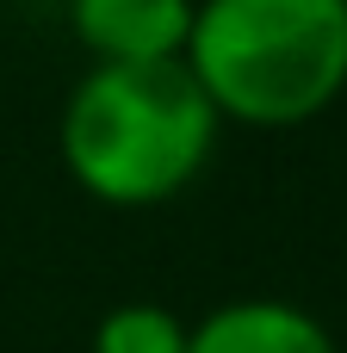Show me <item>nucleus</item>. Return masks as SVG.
<instances>
[{"instance_id":"obj_5","label":"nucleus","mask_w":347,"mask_h":353,"mask_svg":"<svg viewBox=\"0 0 347 353\" xmlns=\"http://www.w3.org/2000/svg\"><path fill=\"white\" fill-rule=\"evenodd\" d=\"M186 335L192 323H180L168 304L130 298L93 323V353H186Z\"/></svg>"},{"instance_id":"obj_1","label":"nucleus","mask_w":347,"mask_h":353,"mask_svg":"<svg viewBox=\"0 0 347 353\" xmlns=\"http://www.w3.org/2000/svg\"><path fill=\"white\" fill-rule=\"evenodd\" d=\"M224 118L180 62H87L56 118L68 180L112 211L180 199L217 155Z\"/></svg>"},{"instance_id":"obj_2","label":"nucleus","mask_w":347,"mask_h":353,"mask_svg":"<svg viewBox=\"0 0 347 353\" xmlns=\"http://www.w3.org/2000/svg\"><path fill=\"white\" fill-rule=\"evenodd\" d=\"M180 68L224 124L298 130L347 93V0H199Z\"/></svg>"},{"instance_id":"obj_4","label":"nucleus","mask_w":347,"mask_h":353,"mask_svg":"<svg viewBox=\"0 0 347 353\" xmlns=\"http://www.w3.org/2000/svg\"><path fill=\"white\" fill-rule=\"evenodd\" d=\"M186 353H341V347H335L329 323L292 298H230L192 323Z\"/></svg>"},{"instance_id":"obj_3","label":"nucleus","mask_w":347,"mask_h":353,"mask_svg":"<svg viewBox=\"0 0 347 353\" xmlns=\"http://www.w3.org/2000/svg\"><path fill=\"white\" fill-rule=\"evenodd\" d=\"M199 0H68L87 62H180Z\"/></svg>"}]
</instances>
